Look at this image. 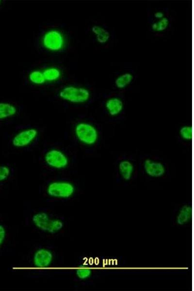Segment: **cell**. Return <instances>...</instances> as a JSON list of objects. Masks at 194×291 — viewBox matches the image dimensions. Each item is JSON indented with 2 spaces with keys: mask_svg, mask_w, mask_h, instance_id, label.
Returning a JSON list of instances; mask_svg holds the SVG:
<instances>
[{
  "mask_svg": "<svg viewBox=\"0 0 194 291\" xmlns=\"http://www.w3.org/2000/svg\"><path fill=\"white\" fill-rule=\"evenodd\" d=\"M18 112L17 107L14 104L0 101V121L5 120L16 116Z\"/></svg>",
  "mask_w": 194,
  "mask_h": 291,
  "instance_id": "7c38bea8",
  "label": "cell"
},
{
  "mask_svg": "<svg viewBox=\"0 0 194 291\" xmlns=\"http://www.w3.org/2000/svg\"><path fill=\"white\" fill-rule=\"evenodd\" d=\"M143 167L146 175L152 178H161L166 172V168L163 163L149 158L144 160Z\"/></svg>",
  "mask_w": 194,
  "mask_h": 291,
  "instance_id": "9c48e42d",
  "label": "cell"
},
{
  "mask_svg": "<svg viewBox=\"0 0 194 291\" xmlns=\"http://www.w3.org/2000/svg\"><path fill=\"white\" fill-rule=\"evenodd\" d=\"M74 134L77 140L86 146L96 145L99 139V134L97 128L86 121H80L74 127Z\"/></svg>",
  "mask_w": 194,
  "mask_h": 291,
  "instance_id": "7a4b0ae2",
  "label": "cell"
},
{
  "mask_svg": "<svg viewBox=\"0 0 194 291\" xmlns=\"http://www.w3.org/2000/svg\"><path fill=\"white\" fill-rule=\"evenodd\" d=\"M154 16L158 20L163 18L165 16L163 12L158 11L154 14Z\"/></svg>",
  "mask_w": 194,
  "mask_h": 291,
  "instance_id": "603a6c76",
  "label": "cell"
},
{
  "mask_svg": "<svg viewBox=\"0 0 194 291\" xmlns=\"http://www.w3.org/2000/svg\"><path fill=\"white\" fill-rule=\"evenodd\" d=\"M29 81L35 85H42L46 82L42 70L34 69L31 71L28 75Z\"/></svg>",
  "mask_w": 194,
  "mask_h": 291,
  "instance_id": "e0dca14e",
  "label": "cell"
},
{
  "mask_svg": "<svg viewBox=\"0 0 194 291\" xmlns=\"http://www.w3.org/2000/svg\"><path fill=\"white\" fill-rule=\"evenodd\" d=\"M192 127L190 125H184L181 127L179 130V135L180 138L186 141L192 140Z\"/></svg>",
  "mask_w": 194,
  "mask_h": 291,
  "instance_id": "ffe728a7",
  "label": "cell"
},
{
  "mask_svg": "<svg viewBox=\"0 0 194 291\" xmlns=\"http://www.w3.org/2000/svg\"><path fill=\"white\" fill-rule=\"evenodd\" d=\"M192 208L189 205L183 206L179 210L177 216V223L179 225H184L192 219Z\"/></svg>",
  "mask_w": 194,
  "mask_h": 291,
  "instance_id": "9a60e30c",
  "label": "cell"
},
{
  "mask_svg": "<svg viewBox=\"0 0 194 291\" xmlns=\"http://www.w3.org/2000/svg\"><path fill=\"white\" fill-rule=\"evenodd\" d=\"M38 135L39 131L36 128L31 127L22 129L13 136L11 144L17 148L28 147L36 140Z\"/></svg>",
  "mask_w": 194,
  "mask_h": 291,
  "instance_id": "52a82bcc",
  "label": "cell"
},
{
  "mask_svg": "<svg viewBox=\"0 0 194 291\" xmlns=\"http://www.w3.org/2000/svg\"><path fill=\"white\" fill-rule=\"evenodd\" d=\"M134 79L130 72H125L118 75L114 81L115 86L119 89H123L128 86Z\"/></svg>",
  "mask_w": 194,
  "mask_h": 291,
  "instance_id": "2e32d148",
  "label": "cell"
},
{
  "mask_svg": "<svg viewBox=\"0 0 194 291\" xmlns=\"http://www.w3.org/2000/svg\"><path fill=\"white\" fill-rule=\"evenodd\" d=\"M105 108L109 115L115 117L122 112L124 103L122 99L119 97H111L106 100Z\"/></svg>",
  "mask_w": 194,
  "mask_h": 291,
  "instance_id": "30bf717a",
  "label": "cell"
},
{
  "mask_svg": "<svg viewBox=\"0 0 194 291\" xmlns=\"http://www.w3.org/2000/svg\"><path fill=\"white\" fill-rule=\"evenodd\" d=\"M11 174V169L7 165L0 164V183L6 181Z\"/></svg>",
  "mask_w": 194,
  "mask_h": 291,
  "instance_id": "44dd1931",
  "label": "cell"
},
{
  "mask_svg": "<svg viewBox=\"0 0 194 291\" xmlns=\"http://www.w3.org/2000/svg\"><path fill=\"white\" fill-rule=\"evenodd\" d=\"M92 273V270L84 265L79 266L76 270V276L81 280L88 279L91 276Z\"/></svg>",
  "mask_w": 194,
  "mask_h": 291,
  "instance_id": "d6986e66",
  "label": "cell"
},
{
  "mask_svg": "<svg viewBox=\"0 0 194 291\" xmlns=\"http://www.w3.org/2000/svg\"><path fill=\"white\" fill-rule=\"evenodd\" d=\"M76 187L73 183L65 180H56L49 182L46 187L47 194L58 199H67L73 196Z\"/></svg>",
  "mask_w": 194,
  "mask_h": 291,
  "instance_id": "5b68a950",
  "label": "cell"
},
{
  "mask_svg": "<svg viewBox=\"0 0 194 291\" xmlns=\"http://www.w3.org/2000/svg\"><path fill=\"white\" fill-rule=\"evenodd\" d=\"M6 237V230L4 226L0 224V248L3 245Z\"/></svg>",
  "mask_w": 194,
  "mask_h": 291,
  "instance_id": "7402d4cb",
  "label": "cell"
},
{
  "mask_svg": "<svg viewBox=\"0 0 194 291\" xmlns=\"http://www.w3.org/2000/svg\"><path fill=\"white\" fill-rule=\"evenodd\" d=\"M134 165L129 160H122L118 164V171L121 178L125 181L129 180L134 172Z\"/></svg>",
  "mask_w": 194,
  "mask_h": 291,
  "instance_id": "8fae6325",
  "label": "cell"
},
{
  "mask_svg": "<svg viewBox=\"0 0 194 291\" xmlns=\"http://www.w3.org/2000/svg\"><path fill=\"white\" fill-rule=\"evenodd\" d=\"M42 71L46 82H56L62 77L61 69L56 66H47Z\"/></svg>",
  "mask_w": 194,
  "mask_h": 291,
  "instance_id": "4fadbf2b",
  "label": "cell"
},
{
  "mask_svg": "<svg viewBox=\"0 0 194 291\" xmlns=\"http://www.w3.org/2000/svg\"><path fill=\"white\" fill-rule=\"evenodd\" d=\"M60 98L73 104H82L88 102L91 98V92L85 87L68 85L62 87L58 92Z\"/></svg>",
  "mask_w": 194,
  "mask_h": 291,
  "instance_id": "6da1fadb",
  "label": "cell"
},
{
  "mask_svg": "<svg viewBox=\"0 0 194 291\" xmlns=\"http://www.w3.org/2000/svg\"><path fill=\"white\" fill-rule=\"evenodd\" d=\"M43 159L47 166L54 170L65 169L69 164L67 155L63 151L57 148L48 150L44 155Z\"/></svg>",
  "mask_w": 194,
  "mask_h": 291,
  "instance_id": "8992f818",
  "label": "cell"
},
{
  "mask_svg": "<svg viewBox=\"0 0 194 291\" xmlns=\"http://www.w3.org/2000/svg\"><path fill=\"white\" fill-rule=\"evenodd\" d=\"M54 255L52 252L47 248H41L37 249L33 254L32 262L37 268H46L53 262Z\"/></svg>",
  "mask_w": 194,
  "mask_h": 291,
  "instance_id": "ba28073f",
  "label": "cell"
},
{
  "mask_svg": "<svg viewBox=\"0 0 194 291\" xmlns=\"http://www.w3.org/2000/svg\"><path fill=\"white\" fill-rule=\"evenodd\" d=\"M32 221L37 228L49 234L59 232L64 226L62 220L52 218L45 211H38L34 213L32 217Z\"/></svg>",
  "mask_w": 194,
  "mask_h": 291,
  "instance_id": "3957f363",
  "label": "cell"
},
{
  "mask_svg": "<svg viewBox=\"0 0 194 291\" xmlns=\"http://www.w3.org/2000/svg\"><path fill=\"white\" fill-rule=\"evenodd\" d=\"M169 25V20L167 17L158 19L154 22L151 26L152 30L155 32H162L166 30Z\"/></svg>",
  "mask_w": 194,
  "mask_h": 291,
  "instance_id": "ac0fdd59",
  "label": "cell"
},
{
  "mask_svg": "<svg viewBox=\"0 0 194 291\" xmlns=\"http://www.w3.org/2000/svg\"><path fill=\"white\" fill-rule=\"evenodd\" d=\"M41 44L47 51L58 52L65 48L66 38L61 31L57 29H50L43 34Z\"/></svg>",
  "mask_w": 194,
  "mask_h": 291,
  "instance_id": "277c9868",
  "label": "cell"
},
{
  "mask_svg": "<svg viewBox=\"0 0 194 291\" xmlns=\"http://www.w3.org/2000/svg\"><path fill=\"white\" fill-rule=\"evenodd\" d=\"M91 32L95 35L97 42L100 44H105L110 40V32L100 25H93L91 28Z\"/></svg>",
  "mask_w": 194,
  "mask_h": 291,
  "instance_id": "5bb4252c",
  "label": "cell"
},
{
  "mask_svg": "<svg viewBox=\"0 0 194 291\" xmlns=\"http://www.w3.org/2000/svg\"><path fill=\"white\" fill-rule=\"evenodd\" d=\"M1 0H0V4H1Z\"/></svg>",
  "mask_w": 194,
  "mask_h": 291,
  "instance_id": "cb8c5ba5",
  "label": "cell"
}]
</instances>
